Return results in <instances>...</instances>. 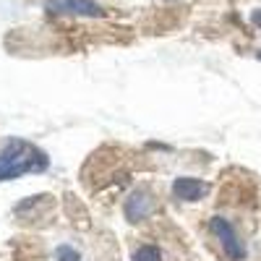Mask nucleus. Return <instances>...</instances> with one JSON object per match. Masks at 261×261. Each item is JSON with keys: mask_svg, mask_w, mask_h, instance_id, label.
Segmentation results:
<instances>
[{"mask_svg": "<svg viewBox=\"0 0 261 261\" xmlns=\"http://www.w3.org/2000/svg\"><path fill=\"white\" fill-rule=\"evenodd\" d=\"M50 157L24 139H11L0 149V180H16L27 172H45Z\"/></svg>", "mask_w": 261, "mask_h": 261, "instance_id": "nucleus-1", "label": "nucleus"}, {"mask_svg": "<svg viewBox=\"0 0 261 261\" xmlns=\"http://www.w3.org/2000/svg\"><path fill=\"white\" fill-rule=\"evenodd\" d=\"M209 230L214 232V238L220 241L222 251H225L232 261H243V258H246V246H243V241L238 238L235 227L225 220V217H212V220H209Z\"/></svg>", "mask_w": 261, "mask_h": 261, "instance_id": "nucleus-2", "label": "nucleus"}, {"mask_svg": "<svg viewBox=\"0 0 261 261\" xmlns=\"http://www.w3.org/2000/svg\"><path fill=\"white\" fill-rule=\"evenodd\" d=\"M45 8L55 16H89V18L105 16V8L94 0H47Z\"/></svg>", "mask_w": 261, "mask_h": 261, "instance_id": "nucleus-3", "label": "nucleus"}, {"mask_svg": "<svg viewBox=\"0 0 261 261\" xmlns=\"http://www.w3.org/2000/svg\"><path fill=\"white\" fill-rule=\"evenodd\" d=\"M206 193H209V183L196 178H175V183H172V196L178 201H199Z\"/></svg>", "mask_w": 261, "mask_h": 261, "instance_id": "nucleus-4", "label": "nucleus"}, {"mask_svg": "<svg viewBox=\"0 0 261 261\" xmlns=\"http://www.w3.org/2000/svg\"><path fill=\"white\" fill-rule=\"evenodd\" d=\"M151 209H154V199H151V196H149L146 191H136V193L125 201V206H123L125 220H128V222L146 220V217L151 214Z\"/></svg>", "mask_w": 261, "mask_h": 261, "instance_id": "nucleus-5", "label": "nucleus"}, {"mask_svg": "<svg viewBox=\"0 0 261 261\" xmlns=\"http://www.w3.org/2000/svg\"><path fill=\"white\" fill-rule=\"evenodd\" d=\"M134 261H162V251L157 246H141V248H136Z\"/></svg>", "mask_w": 261, "mask_h": 261, "instance_id": "nucleus-6", "label": "nucleus"}, {"mask_svg": "<svg viewBox=\"0 0 261 261\" xmlns=\"http://www.w3.org/2000/svg\"><path fill=\"white\" fill-rule=\"evenodd\" d=\"M55 258H58V261H81V253H79V251H73L71 246H58Z\"/></svg>", "mask_w": 261, "mask_h": 261, "instance_id": "nucleus-7", "label": "nucleus"}, {"mask_svg": "<svg viewBox=\"0 0 261 261\" xmlns=\"http://www.w3.org/2000/svg\"><path fill=\"white\" fill-rule=\"evenodd\" d=\"M251 24H253V27H261V8L251 13Z\"/></svg>", "mask_w": 261, "mask_h": 261, "instance_id": "nucleus-8", "label": "nucleus"}, {"mask_svg": "<svg viewBox=\"0 0 261 261\" xmlns=\"http://www.w3.org/2000/svg\"><path fill=\"white\" fill-rule=\"evenodd\" d=\"M256 58H258V60H261V50H258V53H256Z\"/></svg>", "mask_w": 261, "mask_h": 261, "instance_id": "nucleus-9", "label": "nucleus"}]
</instances>
